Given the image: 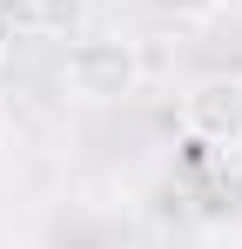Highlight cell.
Wrapping results in <instances>:
<instances>
[{
	"mask_svg": "<svg viewBox=\"0 0 242 249\" xmlns=\"http://www.w3.org/2000/svg\"><path fill=\"white\" fill-rule=\"evenodd\" d=\"M61 81L81 101H121V94L141 88V54H135V41H121V34H94V41L68 47Z\"/></svg>",
	"mask_w": 242,
	"mask_h": 249,
	"instance_id": "cell-1",
	"label": "cell"
},
{
	"mask_svg": "<svg viewBox=\"0 0 242 249\" xmlns=\"http://www.w3.org/2000/svg\"><path fill=\"white\" fill-rule=\"evenodd\" d=\"M182 122L208 148H242V74H202L182 94Z\"/></svg>",
	"mask_w": 242,
	"mask_h": 249,
	"instance_id": "cell-2",
	"label": "cell"
},
{
	"mask_svg": "<svg viewBox=\"0 0 242 249\" xmlns=\"http://www.w3.org/2000/svg\"><path fill=\"white\" fill-rule=\"evenodd\" d=\"M168 7H202V0H168Z\"/></svg>",
	"mask_w": 242,
	"mask_h": 249,
	"instance_id": "cell-3",
	"label": "cell"
},
{
	"mask_svg": "<svg viewBox=\"0 0 242 249\" xmlns=\"http://www.w3.org/2000/svg\"><path fill=\"white\" fill-rule=\"evenodd\" d=\"M0 142H7V108H0Z\"/></svg>",
	"mask_w": 242,
	"mask_h": 249,
	"instance_id": "cell-4",
	"label": "cell"
},
{
	"mask_svg": "<svg viewBox=\"0 0 242 249\" xmlns=\"http://www.w3.org/2000/svg\"><path fill=\"white\" fill-rule=\"evenodd\" d=\"M0 61H7V27H0Z\"/></svg>",
	"mask_w": 242,
	"mask_h": 249,
	"instance_id": "cell-5",
	"label": "cell"
}]
</instances>
